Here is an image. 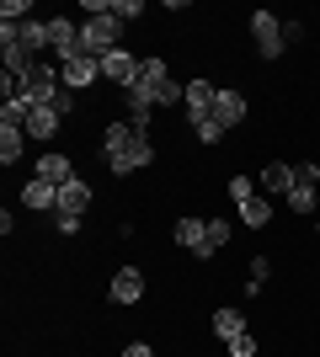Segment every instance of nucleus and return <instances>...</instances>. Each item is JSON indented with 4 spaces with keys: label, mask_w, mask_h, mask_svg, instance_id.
I'll use <instances>...</instances> for the list:
<instances>
[{
    "label": "nucleus",
    "mask_w": 320,
    "mask_h": 357,
    "mask_svg": "<svg viewBox=\"0 0 320 357\" xmlns=\"http://www.w3.org/2000/svg\"><path fill=\"white\" fill-rule=\"evenodd\" d=\"M144 96H150L155 107H176L187 96V86H176L171 80V70H166V59H144V70H139V80H134Z\"/></svg>",
    "instance_id": "1"
},
{
    "label": "nucleus",
    "mask_w": 320,
    "mask_h": 357,
    "mask_svg": "<svg viewBox=\"0 0 320 357\" xmlns=\"http://www.w3.org/2000/svg\"><path fill=\"white\" fill-rule=\"evenodd\" d=\"M251 38H257L261 59H283V48H289V38H283V16H273V11L251 16Z\"/></svg>",
    "instance_id": "2"
},
{
    "label": "nucleus",
    "mask_w": 320,
    "mask_h": 357,
    "mask_svg": "<svg viewBox=\"0 0 320 357\" xmlns=\"http://www.w3.org/2000/svg\"><path fill=\"white\" fill-rule=\"evenodd\" d=\"M139 70H144V59H139L134 48H112V54H102V80H112V86H134Z\"/></svg>",
    "instance_id": "3"
},
{
    "label": "nucleus",
    "mask_w": 320,
    "mask_h": 357,
    "mask_svg": "<svg viewBox=\"0 0 320 357\" xmlns=\"http://www.w3.org/2000/svg\"><path fill=\"white\" fill-rule=\"evenodd\" d=\"M315 181H320V165L315 160L294 165V192H289V208L294 213H310V208H315V192H320Z\"/></svg>",
    "instance_id": "4"
},
{
    "label": "nucleus",
    "mask_w": 320,
    "mask_h": 357,
    "mask_svg": "<svg viewBox=\"0 0 320 357\" xmlns=\"http://www.w3.org/2000/svg\"><path fill=\"white\" fill-rule=\"evenodd\" d=\"M176 245H182V251H192L198 256V261H208V219H192V213H182V219H176Z\"/></svg>",
    "instance_id": "5"
},
{
    "label": "nucleus",
    "mask_w": 320,
    "mask_h": 357,
    "mask_svg": "<svg viewBox=\"0 0 320 357\" xmlns=\"http://www.w3.org/2000/svg\"><path fill=\"white\" fill-rule=\"evenodd\" d=\"M213 102H219V86H208V80H187V96H182V112L192 123L213 118Z\"/></svg>",
    "instance_id": "6"
},
{
    "label": "nucleus",
    "mask_w": 320,
    "mask_h": 357,
    "mask_svg": "<svg viewBox=\"0 0 320 357\" xmlns=\"http://www.w3.org/2000/svg\"><path fill=\"white\" fill-rule=\"evenodd\" d=\"M139 139H144V134H139L134 123H107V128H102V155H107V160H112V155H128Z\"/></svg>",
    "instance_id": "7"
},
{
    "label": "nucleus",
    "mask_w": 320,
    "mask_h": 357,
    "mask_svg": "<svg viewBox=\"0 0 320 357\" xmlns=\"http://www.w3.org/2000/svg\"><path fill=\"white\" fill-rule=\"evenodd\" d=\"M257 187H261L267 197H289V192H294V165L267 160V165H261V176H257Z\"/></svg>",
    "instance_id": "8"
},
{
    "label": "nucleus",
    "mask_w": 320,
    "mask_h": 357,
    "mask_svg": "<svg viewBox=\"0 0 320 357\" xmlns=\"http://www.w3.org/2000/svg\"><path fill=\"white\" fill-rule=\"evenodd\" d=\"M107 294H112V304H139V298H144V272L139 267H118V278H112Z\"/></svg>",
    "instance_id": "9"
},
{
    "label": "nucleus",
    "mask_w": 320,
    "mask_h": 357,
    "mask_svg": "<svg viewBox=\"0 0 320 357\" xmlns=\"http://www.w3.org/2000/svg\"><path fill=\"white\" fill-rule=\"evenodd\" d=\"M22 208H32V213L59 208V187H54V181H43V176H32L27 187H22Z\"/></svg>",
    "instance_id": "10"
},
{
    "label": "nucleus",
    "mask_w": 320,
    "mask_h": 357,
    "mask_svg": "<svg viewBox=\"0 0 320 357\" xmlns=\"http://www.w3.org/2000/svg\"><path fill=\"white\" fill-rule=\"evenodd\" d=\"M213 123H219V128H241V123H245V96H241V91H219Z\"/></svg>",
    "instance_id": "11"
},
{
    "label": "nucleus",
    "mask_w": 320,
    "mask_h": 357,
    "mask_svg": "<svg viewBox=\"0 0 320 357\" xmlns=\"http://www.w3.org/2000/svg\"><path fill=\"white\" fill-rule=\"evenodd\" d=\"M59 75H64V86H70V91H86V86H96L102 59H70V64H59Z\"/></svg>",
    "instance_id": "12"
},
{
    "label": "nucleus",
    "mask_w": 320,
    "mask_h": 357,
    "mask_svg": "<svg viewBox=\"0 0 320 357\" xmlns=\"http://www.w3.org/2000/svg\"><path fill=\"white\" fill-rule=\"evenodd\" d=\"M38 176L54 181V187H64V181H75V165H70V155H64V149H48L43 160H38Z\"/></svg>",
    "instance_id": "13"
},
{
    "label": "nucleus",
    "mask_w": 320,
    "mask_h": 357,
    "mask_svg": "<svg viewBox=\"0 0 320 357\" xmlns=\"http://www.w3.org/2000/svg\"><path fill=\"white\" fill-rule=\"evenodd\" d=\"M59 112H54V107H32V118H27V139H38V144H48V139L59 134Z\"/></svg>",
    "instance_id": "14"
},
{
    "label": "nucleus",
    "mask_w": 320,
    "mask_h": 357,
    "mask_svg": "<svg viewBox=\"0 0 320 357\" xmlns=\"http://www.w3.org/2000/svg\"><path fill=\"white\" fill-rule=\"evenodd\" d=\"M86 208H91V187H86V181H64V187H59V208H54V213H86Z\"/></svg>",
    "instance_id": "15"
},
{
    "label": "nucleus",
    "mask_w": 320,
    "mask_h": 357,
    "mask_svg": "<svg viewBox=\"0 0 320 357\" xmlns=\"http://www.w3.org/2000/svg\"><path fill=\"white\" fill-rule=\"evenodd\" d=\"M241 224H251V229H267V224H273V197H267V192L245 197V203H241Z\"/></svg>",
    "instance_id": "16"
},
{
    "label": "nucleus",
    "mask_w": 320,
    "mask_h": 357,
    "mask_svg": "<svg viewBox=\"0 0 320 357\" xmlns=\"http://www.w3.org/2000/svg\"><path fill=\"white\" fill-rule=\"evenodd\" d=\"M16 43H22L32 59H38V54L48 48V22H16Z\"/></svg>",
    "instance_id": "17"
},
{
    "label": "nucleus",
    "mask_w": 320,
    "mask_h": 357,
    "mask_svg": "<svg viewBox=\"0 0 320 357\" xmlns=\"http://www.w3.org/2000/svg\"><path fill=\"white\" fill-rule=\"evenodd\" d=\"M22 144H27V128L0 123V165H16V160H22Z\"/></svg>",
    "instance_id": "18"
},
{
    "label": "nucleus",
    "mask_w": 320,
    "mask_h": 357,
    "mask_svg": "<svg viewBox=\"0 0 320 357\" xmlns=\"http://www.w3.org/2000/svg\"><path fill=\"white\" fill-rule=\"evenodd\" d=\"M241 331H245V314L241 310H213V336H219V342H235Z\"/></svg>",
    "instance_id": "19"
},
{
    "label": "nucleus",
    "mask_w": 320,
    "mask_h": 357,
    "mask_svg": "<svg viewBox=\"0 0 320 357\" xmlns=\"http://www.w3.org/2000/svg\"><path fill=\"white\" fill-rule=\"evenodd\" d=\"M107 11L128 27V22H139V16H144V0H107Z\"/></svg>",
    "instance_id": "20"
},
{
    "label": "nucleus",
    "mask_w": 320,
    "mask_h": 357,
    "mask_svg": "<svg viewBox=\"0 0 320 357\" xmlns=\"http://www.w3.org/2000/svg\"><path fill=\"white\" fill-rule=\"evenodd\" d=\"M229 245V219H208V251L219 256Z\"/></svg>",
    "instance_id": "21"
},
{
    "label": "nucleus",
    "mask_w": 320,
    "mask_h": 357,
    "mask_svg": "<svg viewBox=\"0 0 320 357\" xmlns=\"http://www.w3.org/2000/svg\"><path fill=\"white\" fill-rule=\"evenodd\" d=\"M32 0H6V6H0V22H32Z\"/></svg>",
    "instance_id": "22"
},
{
    "label": "nucleus",
    "mask_w": 320,
    "mask_h": 357,
    "mask_svg": "<svg viewBox=\"0 0 320 357\" xmlns=\"http://www.w3.org/2000/svg\"><path fill=\"white\" fill-rule=\"evenodd\" d=\"M192 134H198L203 144H219V139H224V128H219L213 118H203V123H192Z\"/></svg>",
    "instance_id": "23"
},
{
    "label": "nucleus",
    "mask_w": 320,
    "mask_h": 357,
    "mask_svg": "<svg viewBox=\"0 0 320 357\" xmlns=\"http://www.w3.org/2000/svg\"><path fill=\"white\" fill-rule=\"evenodd\" d=\"M229 357H257V336H251V331H241V336L229 342Z\"/></svg>",
    "instance_id": "24"
},
{
    "label": "nucleus",
    "mask_w": 320,
    "mask_h": 357,
    "mask_svg": "<svg viewBox=\"0 0 320 357\" xmlns=\"http://www.w3.org/2000/svg\"><path fill=\"white\" fill-rule=\"evenodd\" d=\"M229 197H235V203L257 197V181H251V176H235V181H229Z\"/></svg>",
    "instance_id": "25"
},
{
    "label": "nucleus",
    "mask_w": 320,
    "mask_h": 357,
    "mask_svg": "<svg viewBox=\"0 0 320 357\" xmlns=\"http://www.w3.org/2000/svg\"><path fill=\"white\" fill-rule=\"evenodd\" d=\"M267 272H273V267H267V256H257V261H251V278H245V288L257 294V288L267 283Z\"/></svg>",
    "instance_id": "26"
},
{
    "label": "nucleus",
    "mask_w": 320,
    "mask_h": 357,
    "mask_svg": "<svg viewBox=\"0 0 320 357\" xmlns=\"http://www.w3.org/2000/svg\"><path fill=\"white\" fill-rule=\"evenodd\" d=\"M134 165H139V171L155 165V144H150V139H139V144H134Z\"/></svg>",
    "instance_id": "27"
},
{
    "label": "nucleus",
    "mask_w": 320,
    "mask_h": 357,
    "mask_svg": "<svg viewBox=\"0 0 320 357\" xmlns=\"http://www.w3.org/2000/svg\"><path fill=\"white\" fill-rule=\"evenodd\" d=\"M54 229H59V235H75V229H80V213H54Z\"/></svg>",
    "instance_id": "28"
},
{
    "label": "nucleus",
    "mask_w": 320,
    "mask_h": 357,
    "mask_svg": "<svg viewBox=\"0 0 320 357\" xmlns=\"http://www.w3.org/2000/svg\"><path fill=\"white\" fill-rule=\"evenodd\" d=\"M123 357H155L150 342H134V347H123Z\"/></svg>",
    "instance_id": "29"
},
{
    "label": "nucleus",
    "mask_w": 320,
    "mask_h": 357,
    "mask_svg": "<svg viewBox=\"0 0 320 357\" xmlns=\"http://www.w3.org/2000/svg\"><path fill=\"white\" fill-rule=\"evenodd\" d=\"M315 235H320V219H315Z\"/></svg>",
    "instance_id": "30"
}]
</instances>
